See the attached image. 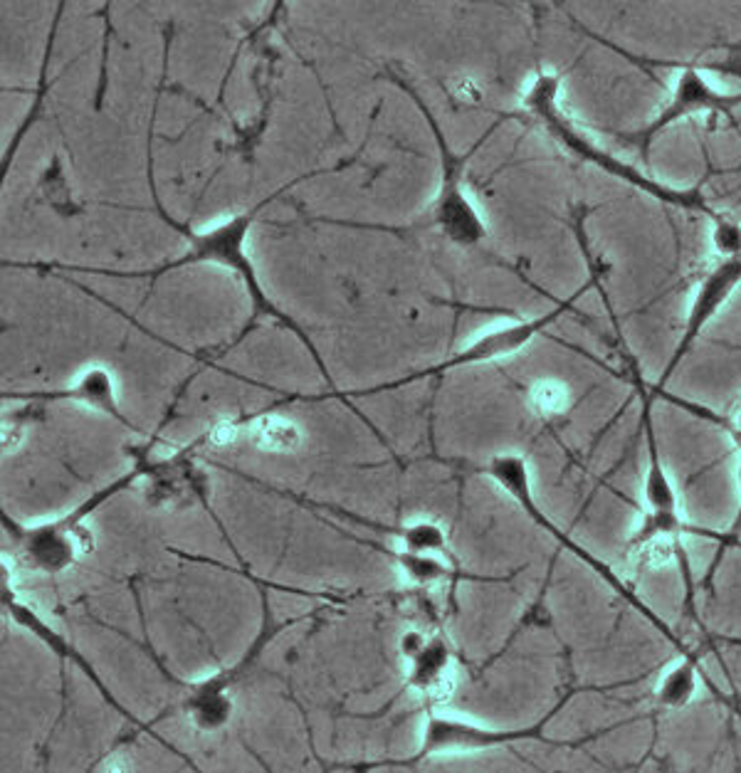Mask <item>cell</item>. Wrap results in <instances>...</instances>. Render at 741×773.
Here are the masks:
<instances>
[{
    "instance_id": "obj_11",
    "label": "cell",
    "mask_w": 741,
    "mask_h": 773,
    "mask_svg": "<svg viewBox=\"0 0 741 773\" xmlns=\"http://www.w3.org/2000/svg\"><path fill=\"white\" fill-rule=\"evenodd\" d=\"M250 438H253L257 448L273 450V453H289V450H295L302 443V435H299L297 426L279 416H267L257 420L253 430H250Z\"/></svg>"
},
{
    "instance_id": "obj_16",
    "label": "cell",
    "mask_w": 741,
    "mask_h": 773,
    "mask_svg": "<svg viewBox=\"0 0 741 773\" xmlns=\"http://www.w3.org/2000/svg\"><path fill=\"white\" fill-rule=\"evenodd\" d=\"M532 404L542 413H561L568 406V390L566 386L554 384V380H544V384L534 386Z\"/></svg>"
},
{
    "instance_id": "obj_5",
    "label": "cell",
    "mask_w": 741,
    "mask_h": 773,
    "mask_svg": "<svg viewBox=\"0 0 741 773\" xmlns=\"http://www.w3.org/2000/svg\"><path fill=\"white\" fill-rule=\"evenodd\" d=\"M564 707V702L549 715L542 725L532 729H487L477 725H467V721H453V719H430L425 747L420 751V757L425 754H450V751H479L489 747H507L517 744V741L527 739H544V725L552 719L556 711Z\"/></svg>"
},
{
    "instance_id": "obj_20",
    "label": "cell",
    "mask_w": 741,
    "mask_h": 773,
    "mask_svg": "<svg viewBox=\"0 0 741 773\" xmlns=\"http://www.w3.org/2000/svg\"><path fill=\"white\" fill-rule=\"evenodd\" d=\"M729 433H732V438H734V443L741 448V430H737V428H729Z\"/></svg>"
},
{
    "instance_id": "obj_4",
    "label": "cell",
    "mask_w": 741,
    "mask_h": 773,
    "mask_svg": "<svg viewBox=\"0 0 741 773\" xmlns=\"http://www.w3.org/2000/svg\"><path fill=\"white\" fill-rule=\"evenodd\" d=\"M489 475H493V477L499 482V485H505V489L509 492V495H515L519 501H522V505H524V509L529 511V515H532V517H534V519L539 521V524H542L544 529L552 531V534L561 541V544H566V549L574 551V554H576L578 559H584L590 568H596L598 574L606 578V584H608V586H613V588L618 590V594L623 596L630 606L638 608L640 614H643L650 622H653V626H655L660 632H663L665 638L675 640V638H673V632L667 630L665 620H660L655 614H650V610L645 608V604H640V598H638L635 594H630V590H628L623 584H620V578L613 574V571H610L606 564H600L598 559H594L590 554H586L584 549H578V546L574 544V541H568V537L561 534V531L552 524V521H549V519L542 515V511L537 509V505L532 501V495H529V475H527V465L522 463V460H519V457H512V455H507V457H497L495 463L489 465Z\"/></svg>"
},
{
    "instance_id": "obj_14",
    "label": "cell",
    "mask_w": 741,
    "mask_h": 773,
    "mask_svg": "<svg viewBox=\"0 0 741 773\" xmlns=\"http://www.w3.org/2000/svg\"><path fill=\"white\" fill-rule=\"evenodd\" d=\"M230 715V702L225 699V695L220 689L206 687L200 692V697L193 702V717L198 721V727L203 729H215L223 725Z\"/></svg>"
},
{
    "instance_id": "obj_12",
    "label": "cell",
    "mask_w": 741,
    "mask_h": 773,
    "mask_svg": "<svg viewBox=\"0 0 741 773\" xmlns=\"http://www.w3.org/2000/svg\"><path fill=\"white\" fill-rule=\"evenodd\" d=\"M63 396L79 398V400H85V404H89V406L102 408V410H107V413L122 418V416L117 413V406H114V398H112V380H109V376L104 374V371H99V368L89 371V374L82 378V384L69 390V394H63Z\"/></svg>"
},
{
    "instance_id": "obj_7",
    "label": "cell",
    "mask_w": 741,
    "mask_h": 773,
    "mask_svg": "<svg viewBox=\"0 0 741 773\" xmlns=\"http://www.w3.org/2000/svg\"><path fill=\"white\" fill-rule=\"evenodd\" d=\"M250 220H253V213H250V216H237V218L230 220V223L215 228L213 233L193 238V253L186 255L184 259H178V263H174L172 267L186 265V263H196V259H220V263H225L230 267H237L240 273H243V277L247 279L250 292H253L259 309L273 311V314H277V309H273V305H269L267 299L263 297V292L257 289L253 267H250L247 257L243 255V240L247 235Z\"/></svg>"
},
{
    "instance_id": "obj_15",
    "label": "cell",
    "mask_w": 741,
    "mask_h": 773,
    "mask_svg": "<svg viewBox=\"0 0 741 773\" xmlns=\"http://www.w3.org/2000/svg\"><path fill=\"white\" fill-rule=\"evenodd\" d=\"M712 245L719 255H725V259L741 255V225L734 223V220L717 216L715 230H712Z\"/></svg>"
},
{
    "instance_id": "obj_17",
    "label": "cell",
    "mask_w": 741,
    "mask_h": 773,
    "mask_svg": "<svg viewBox=\"0 0 741 773\" xmlns=\"http://www.w3.org/2000/svg\"><path fill=\"white\" fill-rule=\"evenodd\" d=\"M737 482H739V507L734 511V519H732V524L727 527L725 534H717V541H719V546H722V549L734 546L737 541L741 539V463L737 467Z\"/></svg>"
},
{
    "instance_id": "obj_19",
    "label": "cell",
    "mask_w": 741,
    "mask_h": 773,
    "mask_svg": "<svg viewBox=\"0 0 741 773\" xmlns=\"http://www.w3.org/2000/svg\"><path fill=\"white\" fill-rule=\"evenodd\" d=\"M722 69H734L737 77H741V57H739V55H732V63L722 65Z\"/></svg>"
},
{
    "instance_id": "obj_2",
    "label": "cell",
    "mask_w": 741,
    "mask_h": 773,
    "mask_svg": "<svg viewBox=\"0 0 741 773\" xmlns=\"http://www.w3.org/2000/svg\"><path fill=\"white\" fill-rule=\"evenodd\" d=\"M739 104H741V92H722V89L709 85L707 77L699 73V69L687 67L679 73L667 104L660 109L653 122H650L643 132L628 136V142L638 144L640 152L645 154L650 144H653L667 126L679 122V119H687L695 114L732 117V112Z\"/></svg>"
},
{
    "instance_id": "obj_18",
    "label": "cell",
    "mask_w": 741,
    "mask_h": 773,
    "mask_svg": "<svg viewBox=\"0 0 741 773\" xmlns=\"http://www.w3.org/2000/svg\"><path fill=\"white\" fill-rule=\"evenodd\" d=\"M235 435H237V426H235V423H228V420H223V423H218L213 430H210L208 440H210V443H213V445L223 448V445H228V443H233Z\"/></svg>"
},
{
    "instance_id": "obj_8",
    "label": "cell",
    "mask_w": 741,
    "mask_h": 773,
    "mask_svg": "<svg viewBox=\"0 0 741 773\" xmlns=\"http://www.w3.org/2000/svg\"><path fill=\"white\" fill-rule=\"evenodd\" d=\"M578 295L571 297L564 307L549 311V314H544V317L532 319V321H517V324L499 327L495 331H489V334L473 341V344H469L465 351H460L457 356L445 361V364L440 366V368H457V366H469V364H483V361H495V358H502V356H509V354H517V351L524 349L529 341H532L539 334V331H544L549 324H554V321L561 314H564V311H568L571 307H574Z\"/></svg>"
},
{
    "instance_id": "obj_1",
    "label": "cell",
    "mask_w": 741,
    "mask_h": 773,
    "mask_svg": "<svg viewBox=\"0 0 741 773\" xmlns=\"http://www.w3.org/2000/svg\"><path fill=\"white\" fill-rule=\"evenodd\" d=\"M558 89H561V79L556 75H539L537 82L532 85L527 95V107L532 109V112L542 119V122L549 126V132H552L561 144H564L568 152H574L578 158L588 161V164L598 166L600 170H606V174L616 176L620 180H626V184L635 186L638 190H643V194L653 196L657 200H663L667 206L683 208V210H703V213H709V208L705 203V198L699 190H679V188H670L665 184H657V180L648 178L643 170H638L635 166L626 164V161L616 158L613 154H608L600 148L598 144L590 142V139L580 132V129L571 122V119L561 112L558 107ZM712 218H717L715 213H709Z\"/></svg>"
},
{
    "instance_id": "obj_10",
    "label": "cell",
    "mask_w": 741,
    "mask_h": 773,
    "mask_svg": "<svg viewBox=\"0 0 741 773\" xmlns=\"http://www.w3.org/2000/svg\"><path fill=\"white\" fill-rule=\"evenodd\" d=\"M697 660L695 655H685L675 667L665 672V677L657 685V702L667 709L687 707L697 695Z\"/></svg>"
},
{
    "instance_id": "obj_13",
    "label": "cell",
    "mask_w": 741,
    "mask_h": 773,
    "mask_svg": "<svg viewBox=\"0 0 741 773\" xmlns=\"http://www.w3.org/2000/svg\"><path fill=\"white\" fill-rule=\"evenodd\" d=\"M450 672L447 667V650L443 642H433V645H425L418 655V665L413 672V685L420 689H430L435 682Z\"/></svg>"
},
{
    "instance_id": "obj_6",
    "label": "cell",
    "mask_w": 741,
    "mask_h": 773,
    "mask_svg": "<svg viewBox=\"0 0 741 773\" xmlns=\"http://www.w3.org/2000/svg\"><path fill=\"white\" fill-rule=\"evenodd\" d=\"M443 148V166H445V178H443V190H440L438 200V223L445 233L455 240L460 245H475L487 235L485 220L479 218L475 206L469 203V198L465 196L463 186H460V158L447 152V146L440 142Z\"/></svg>"
},
{
    "instance_id": "obj_9",
    "label": "cell",
    "mask_w": 741,
    "mask_h": 773,
    "mask_svg": "<svg viewBox=\"0 0 741 773\" xmlns=\"http://www.w3.org/2000/svg\"><path fill=\"white\" fill-rule=\"evenodd\" d=\"M630 371H633L635 386H638V394H640V426H643L645 448H648V472H645V482H643L645 505H648V511H673L675 515V511H679V501H677V492H675L673 479H670L667 470L663 465V457H660L655 423H653V400H650L648 386L638 376L635 361H630Z\"/></svg>"
},
{
    "instance_id": "obj_3",
    "label": "cell",
    "mask_w": 741,
    "mask_h": 773,
    "mask_svg": "<svg viewBox=\"0 0 741 773\" xmlns=\"http://www.w3.org/2000/svg\"><path fill=\"white\" fill-rule=\"evenodd\" d=\"M739 285H741V255L722 259V263H719L712 273L703 279V285L697 287V292L693 297V305H689L683 339H679L673 358L667 361V368L663 371V376H660L657 388H663L667 384L670 376L675 374L679 364H683V358L689 354V349L695 346V341L703 336V331L707 329L709 321L719 314V309L729 302V297L737 292Z\"/></svg>"
}]
</instances>
